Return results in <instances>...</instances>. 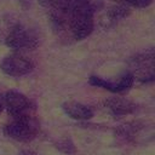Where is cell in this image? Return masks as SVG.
<instances>
[{
    "label": "cell",
    "instance_id": "6da1fadb",
    "mask_svg": "<svg viewBox=\"0 0 155 155\" xmlns=\"http://www.w3.org/2000/svg\"><path fill=\"white\" fill-rule=\"evenodd\" d=\"M104 0H58L50 10L53 27L59 34L73 40L87 38L94 25V13L102 8Z\"/></svg>",
    "mask_w": 155,
    "mask_h": 155
},
{
    "label": "cell",
    "instance_id": "7a4b0ae2",
    "mask_svg": "<svg viewBox=\"0 0 155 155\" xmlns=\"http://www.w3.org/2000/svg\"><path fill=\"white\" fill-rule=\"evenodd\" d=\"M41 42V36L36 29L27 24H16L12 27L5 39V44L13 50H34Z\"/></svg>",
    "mask_w": 155,
    "mask_h": 155
},
{
    "label": "cell",
    "instance_id": "3957f363",
    "mask_svg": "<svg viewBox=\"0 0 155 155\" xmlns=\"http://www.w3.org/2000/svg\"><path fill=\"white\" fill-rule=\"evenodd\" d=\"M40 130L39 121L34 115L12 117V120L4 127V133L18 142H29L34 139Z\"/></svg>",
    "mask_w": 155,
    "mask_h": 155
},
{
    "label": "cell",
    "instance_id": "277c9868",
    "mask_svg": "<svg viewBox=\"0 0 155 155\" xmlns=\"http://www.w3.org/2000/svg\"><path fill=\"white\" fill-rule=\"evenodd\" d=\"M4 107L6 108L7 113L12 117H18V116H28V115H34L35 113V104L34 102L28 98L25 94L18 92V91H8L4 99H2Z\"/></svg>",
    "mask_w": 155,
    "mask_h": 155
},
{
    "label": "cell",
    "instance_id": "5b68a950",
    "mask_svg": "<svg viewBox=\"0 0 155 155\" xmlns=\"http://www.w3.org/2000/svg\"><path fill=\"white\" fill-rule=\"evenodd\" d=\"M0 69L6 75L18 78V76H23L31 73L34 69V62L25 56L15 53V54L6 56L1 61Z\"/></svg>",
    "mask_w": 155,
    "mask_h": 155
},
{
    "label": "cell",
    "instance_id": "8992f818",
    "mask_svg": "<svg viewBox=\"0 0 155 155\" xmlns=\"http://www.w3.org/2000/svg\"><path fill=\"white\" fill-rule=\"evenodd\" d=\"M154 59H155V54H154L153 48L134 57L133 64H132L134 74H132V75L137 76L140 81H153L154 76H155Z\"/></svg>",
    "mask_w": 155,
    "mask_h": 155
},
{
    "label": "cell",
    "instance_id": "52a82bcc",
    "mask_svg": "<svg viewBox=\"0 0 155 155\" xmlns=\"http://www.w3.org/2000/svg\"><path fill=\"white\" fill-rule=\"evenodd\" d=\"M134 82V76L132 75L131 71H125L116 81H110L105 80L101 76H91L90 78V84L96 87H101L104 90H108L114 93H120L130 90Z\"/></svg>",
    "mask_w": 155,
    "mask_h": 155
},
{
    "label": "cell",
    "instance_id": "ba28073f",
    "mask_svg": "<svg viewBox=\"0 0 155 155\" xmlns=\"http://www.w3.org/2000/svg\"><path fill=\"white\" fill-rule=\"evenodd\" d=\"M62 109L69 117L75 120H88L93 116V110L91 109V107L75 101H69L63 103Z\"/></svg>",
    "mask_w": 155,
    "mask_h": 155
},
{
    "label": "cell",
    "instance_id": "9c48e42d",
    "mask_svg": "<svg viewBox=\"0 0 155 155\" xmlns=\"http://www.w3.org/2000/svg\"><path fill=\"white\" fill-rule=\"evenodd\" d=\"M105 105L116 116L127 115V114H131V113H133L136 110V104L134 103H132L128 99L119 98V97H114V98L108 99L105 102Z\"/></svg>",
    "mask_w": 155,
    "mask_h": 155
},
{
    "label": "cell",
    "instance_id": "30bf717a",
    "mask_svg": "<svg viewBox=\"0 0 155 155\" xmlns=\"http://www.w3.org/2000/svg\"><path fill=\"white\" fill-rule=\"evenodd\" d=\"M127 13H128L127 8H125V7H122V6H115V7H113V8L110 10L109 16H110L111 19H119V18L125 17Z\"/></svg>",
    "mask_w": 155,
    "mask_h": 155
},
{
    "label": "cell",
    "instance_id": "8fae6325",
    "mask_svg": "<svg viewBox=\"0 0 155 155\" xmlns=\"http://www.w3.org/2000/svg\"><path fill=\"white\" fill-rule=\"evenodd\" d=\"M57 148L58 149H61V150H63L64 153H73L75 149H74V145H73V143L69 140V139H63V140H61V142H58V144H57Z\"/></svg>",
    "mask_w": 155,
    "mask_h": 155
},
{
    "label": "cell",
    "instance_id": "7c38bea8",
    "mask_svg": "<svg viewBox=\"0 0 155 155\" xmlns=\"http://www.w3.org/2000/svg\"><path fill=\"white\" fill-rule=\"evenodd\" d=\"M125 1L134 7H139V8L147 7L153 2V0H125Z\"/></svg>",
    "mask_w": 155,
    "mask_h": 155
},
{
    "label": "cell",
    "instance_id": "4fadbf2b",
    "mask_svg": "<svg viewBox=\"0 0 155 155\" xmlns=\"http://www.w3.org/2000/svg\"><path fill=\"white\" fill-rule=\"evenodd\" d=\"M38 2H39L41 6L46 7V8L50 11L52 7H54V6L57 5L58 0H38Z\"/></svg>",
    "mask_w": 155,
    "mask_h": 155
},
{
    "label": "cell",
    "instance_id": "5bb4252c",
    "mask_svg": "<svg viewBox=\"0 0 155 155\" xmlns=\"http://www.w3.org/2000/svg\"><path fill=\"white\" fill-rule=\"evenodd\" d=\"M18 155H39V154H36L35 151H31V150H23Z\"/></svg>",
    "mask_w": 155,
    "mask_h": 155
},
{
    "label": "cell",
    "instance_id": "9a60e30c",
    "mask_svg": "<svg viewBox=\"0 0 155 155\" xmlns=\"http://www.w3.org/2000/svg\"><path fill=\"white\" fill-rule=\"evenodd\" d=\"M2 108H4V103H2V99L0 98V113H1V110H2Z\"/></svg>",
    "mask_w": 155,
    "mask_h": 155
}]
</instances>
